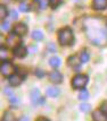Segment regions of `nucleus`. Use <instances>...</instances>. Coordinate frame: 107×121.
I'll list each match as a JSON object with an SVG mask.
<instances>
[{
  "label": "nucleus",
  "instance_id": "1",
  "mask_svg": "<svg viewBox=\"0 0 107 121\" xmlns=\"http://www.w3.org/2000/svg\"><path fill=\"white\" fill-rule=\"evenodd\" d=\"M84 33L96 45L107 43V21L100 17H87L83 21Z\"/></svg>",
  "mask_w": 107,
  "mask_h": 121
},
{
  "label": "nucleus",
  "instance_id": "2",
  "mask_svg": "<svg viewBox=\"0 0 107 121\" xmlns=\"http://www.w3.org/2000/svg\"><path fill=\"white\" fill-rule=\"evenodd\" d=\"M58 40L62 45H70L73 42V32L71 28H63L58 33Z\"/></svg>",
  "mask_w": 107,
  "mask_h": 121
},
{
  "label": "nucleus",
  "instance_id": "3",
  "mask_svg": "<svg viewBox=\"0 0 107 121\" xmlns=\"http://www.w3.org/2000/svg\"><path fill=\"white\" fill-rule=\"evenodd\" d=\"M88 84V77L84 75H78L72 80V86L74 88H83Z\"/></svg>",
  "mask_w": 107,
  "mask_h": 121
},
{
  "label": "nucleus",
  "instance_id": "4",
  "mask_svg": "<svg viewBox=\"0 0 107 121\" xmlns=\"http://www.w3.org/2000/svg\"><path fill=\"white\" fill-rule=\"evenodd\" d=\"M1 74L6 76V77H10L11 75L15 74V67H14V65L10 62H8V61H4L2 65H1Z\"/></svg>",
  "mask_w": 107,
  "mask_h": 121
},
{
  "label": "nucleus",
  "instance_id": "5",
  "mask_svg": "<svg viewBox=\"0 0 107 121\" xmlns=\"http://www.w3.org/2000/svg\"><path fill=\"white\" fill-rule=\"evenodd\" d=\"M21 35H18L16 33H14V34H9L8 37H7V40H6V42L8 44V47L10 48H16L19 45V42H21V39H19Z\"/></svg>",
  "mask_w": 107,
  "mask_h": 121
},
{
  "label": "nucleus",
  "instance_id": "6",
  "mask_svg": "<svg viewBox=\"0 0 107 121\" xmlns=\"http://www.w3.org/2000/svg\"><path fill=\"white\" fill-rule=\"evenodd\" d=\"M31 101H32L33 105H38V104H40V103L43 101L42 97H41V95H40L39 90L34 88V90L31 92Z\"/></svg>",
  "mask_w": 107,
  "mask_h": 121
},
{
  "label": "nucleus",
  "instance_id": "7",
  "mask_svg": "<svg viewBox=\"0 0 107 121\" xmlns=\"http://www.w3.org/2000/svg\"><path fill=\"white\" fill-rule=\"evenodd\" d=\"M49 79L55 84H59L63 80V76H62V74L59 71H51L50 75H49Z\"/></svg>",
  "mask_w": 107,
  "mask_h": 121
},
{
  "label": "nucleus",
  "instance_id": "8",
  "mask_svg": "<svg viewBox=\"0 0 107 121\" xmlns=\"http://www.w3.org/2000/svg\"><path fill=\"white\" fill-rule=\"evenodd\" d=\"M14 33H16L18 35H25L27 33V26L24 24V23H19V24H17L15 28H14Z\"/></svg>",
  "mask_w": 107,
  "mask_h": 121
},
{
  "label": "nucleus",
  "instance_id": "9",
  "mask_svg": "<svg viewBox=\"0 0 107 121\" xmlns=\"http://www.w3.org/2000/svg\"><path fill=\"white\" fill-rule=\"evenodd\" d=\"M26 53H27L26 48L23 47V45H18L14 50V54H15V57H17V58H24L26 56Z\"/></svg>",
  "mask_w": 107,
  "mask_h": 121
},
{
  "label": "nucleus",
  "instance_id": "10",
  "mask_svg": "<svg viewBox=\"0 0 107 121\" xmlns=\"http://www.w3.org/2000/svg\"><path fill=\"white\" fill-rule=\"evenodd\" d=\"M107 7V0H93V8L97 10H102Z\"/></svg>",
  "mask_w": 107,
  "mask_h": 121
},
{
  "label": "nucleus",
  "instance_id": "11",
  "mask_svg": "<svg viewBox=\"0 0 107 121\" xmlns=\"http://www.w3.org/2000/svg\"><path fill=\"white\" fill-rule=\"evenodd\" d=\"M92 118H93V120H96V121H105L107 119V116L102 110H98V111H95V112H93Z\"/></svg>",
  "mask_w": 107,
  "mask_h": 121
},
{
  "label": "nucleus",
  "instance_id": "12",
  "mask_svg": "<svg viewBox=\"0 0 107 121\" xmlns=\"http://www.w3.org/2000/svg\"><path fill=\"white\" fill-rule=\"evenodd\" d=\"M81 62H82V61H81V58L76 57V56H73V57H71V58L68 59V65H70L72 68H78V67L80 66Z\"/></svg>",
  "mask_w": 107,
  "mask_h": 121
},
{
  "label": "nucleus",
  "instance_id": "13",
  "mask_svg": "<svg viewBox=\"0 0 107 121\" xmlns=\"http://www.w3.org/2000/svg\"><path fill=\"white\" fill-rule=\"evenodd\" d=\"M22 83V77L18 75H11L9 77V84L11 86H18Z\"/></svg>",
  "mask_w": 107,
  "mask_h": 121
},
{
  "label": "nucleus",
  "instance_id": "14",
  "mask_svg": "<svg viewBox=\"0 0 107 121\" xmlns=\"http://www.w3.org/2000/svg\"><path fill=\"white\" fill-rule=\"evenodd\" d=\"M60 63H62V60L59 57H51V58L49 59V65L53 67V68H58L59 66H60Z\"/></svg>",
  "mask_w": 107,
  "mask_h": 121
},
{
  "label": "nucleus",
  "instance_id": "15",
  "mask_svg": "<svg viewBox=\"0 0 107 121\" xmlns=\"http://www.w3.org/2000/svg\"><path fill=\"white\" fill-rule=\"evenodd\" d=\"M46 94L47 96H51V97H56L59 95V90L56 87H48L46 90Z\"/></svg>",
  "mask_w": 107,
  "mask_h": 121
},
{
  "label": "nucleus",
  "instance_id": "16",
  "mask_svg": "<svg viewBox=\"0 0 107 121\" xmlns=\"http://www.w3.org/2000/svg\"><path fill=\"white\" fill-rule=\"evenodd\" d=\"M9 51L6 49V48H1V50H0V58L2 61H7L8 58H9Z\"/></svg>",
  "mask_w": 107,
  "mask_h": 121
},
{
  "label": "nucleus",
  "instance_id": "17",
  "mask_svg": "<svg viewBox=\"0 0 107 121\" xmlns=\"http://www.w3.org/2000/svg\"><path fill=\"white\" fill-rule=\"evenodd\" d=\"M31 36H32L33 40H35V41H41L43 39V34L41 31H38V30H35V31L32 32V34H31Z\"/></svg>",
  "mask_w": 107,
  "mask_h": 121
},
{
  "label": "nucleus",
  "instance_id": "18",
  "mask_svg": "<svg viewBox=\"0 0 107 121\" xmlns=\"http://www.w3.org/2000/svg\"><path fill=\"white\" fill-rule=\"evenodd\" d=\"M80 110L83 112V113H88V112H90L91 110V105L89 103H82L80 105Z\"/></svg>",
  "mask_w": 107,
  "mask_h": 121
},
{
  "label": "nucleus",
  "instance_id": "19",
  "mask_svg": "<svg viewBox=\"0 0 107 121\" xmlns=\"http://www.w3.org/2000/svg\"><path fill=\"white\" fill-rule=\"evenodd\" d=\"M88 97H89V93H88V91L87 90L81 91L80 94H79V100L86 101V100H88Z\"/></svg>",
  "mask_w": 107,
  "mask_h": 121
},
{
  "label": "nucleus",
  "instance_id": "20",
  "mask_svg": "<svg viewBox=\"0 0 107 121\" xmlns=\"http://www.w3.org/2000/svg\"><path fill=\"white\" fill-rule=\"evenodd\" d=\"M80 58H81V61H82L83 63L88 62V60H89V53L87 52V51H83V52L81 53Z\"/></svg>",
  "mask_w": 107,
  "mask_h": 121
},
{
  "label": "nucleus",
  "instance_id": "21",
  "mask_svg": "<svg viewBox=\"0 0 107 121\" xmlns=\"http://www.w3.org/2000/svg\"><path fill=\"white\" fill-rule=\"evenodd\" d=\"M7 14H8V11H7L5 6H0V17L4 19L7 17Z\"/></svg>",
  "mask_w": 107,
  "mask_h": 121
},
{
  "label": "nucleus",
  "instance_id": "22",
  "mask_svg": "<svg viewBox=\"0 0 107 121\" xmlns=\"http://www.w3.org/2000/svg\"><path fill=\"white\" fill-rule=\"evenodd\" d=\"M2 120L4 121H14L15 120V118H14V116L11 114V113H9V112H6L5 116H4V118H2Z\"/></svg>",
  "mask_w": 107,
  "mask_h": 121
},
{
  "label": "nucleus",
  "instance_id": "23",
  "mask_svg": "<svg viewBox=\"0 0 107 121\" xmlns=\"http://www.w3.org/2000/svg\"><path fill=\"white\" fill-rule=\"evenodd\" d=\"M62 1H63V0H49V4H50V6H51L53 8H56V7H58V6L62 4Z\"/></svg>",
  "mask_w": 107,
  "mask_h": 121
},
{
  "label": "nucleus",
  "instance_id": "24",
  "mask_svg": "<svg viewBox=\"0 0 107 121\" xmlns=\"http://www.w3.org/2000/svg\"><path fill=\"white\" fill-rule=\"evenodd\" d=\"M9 25H10V23L9 22H4L2 24H1V28H2V31H8L9 30Z\"/></svg>",
  "mask_w": 107,
  "mask_h": 121
},
{
  "label": "nucleus",
  "instance_id": "25",
  "mask_svg": "<svg viewBox=\"0 0 107 121\" xmlns=\"http://www.w3.org/2000/svg\"><path fill=\"white\" fill-rule=\"evenodd\" d=\"M9 14H10L11 19H14V21H15V19H17V18H18V14H17L16 10H10V13H9Z\"/></svg>",
  "mask_w": 107,
  "mask_h": 121
},
{
  "label": "nucleus",
  "instance_id": "26",
  "mask_svg": "<svg viewBox=\"0 0 107 121\" xmlns=\"http://www.w3.org/2000/svg\"><path fill=\"white\" fill-rule=\"evenodd\" d=\"M19 10L23 11V13L27 11V5L25 4V2H22L21 5H19Z\"/></svg>",
  "mask_w": 107,
  "mask_h": 121
},
{
  "label": "nucleus",
  "instance_id": "27",
  "mask_svg": "<svg viewBox=\"0 0 107 121\" xmlns=\"http://www.w3.org/2000/svg\"><path fill=\"white\" fill-rule=\"evenodd\" d=\"M100 110H102V112H104V113H105V114L107 116V101H105V102H104V103L102 104V108H100Z\"/></svg>",
  "mask_w": 107,
  "mask_h": 121
},
{
  "label": "nucleus",
  "instance_id": "28",
  "mask_svg": "<svg viewBox=\"0 0 107 121\" xmlns=\"http://www.w3.org/2000/svg\"><path fill=\"white\" fill-rule=\"evenodd\" d=\"M47 4H48L47 0H41V6H40V8H41V9H44V8L47 7Z\"/></svg>",
  "mask_w": 107,
  "mask_h": 121
},
{
  "label": "nucleus",
  "instance_id": "29",
  "mask_svg": "<svg viewBox=\"0 0 107 121\" xmlns=\"http://www.w3.org/2000/svg\"><path fill=\"white\" fill-rule=\"evenodd\" d=\"M9 101H10V103H18V102H19V100H18L17 97H15V96L10 97V99H9Z\"/></svg>",
  "mask_w": 107,
  "mask_h": 121
},
{
  "label": "nucleus",
  "instance_id": "30",
  "mask_svg": "<svg viewBox=\"0 0 107 121\" xmlns=\"http://www.w3.org/2000/svg\"><path fill=\"white\" fill-rule=\"evenodd\" d=\"M48 50L49 51H51V52H56V48L54 47V44H49Z\"/></svg>",
  "mask_w": 107,
  "mask_h": 121
},
{
  "label": "nucleus",
  "instance_id": "31",
  "mask_svg": "<svg viewBox=\"0 0 107 121\" xmlns=\"http://www.w3.org/2000/svg\"><path fill=\"white\" fill-rule=\"evenodd\" d=\"M35 74H37V76H39V77H42L43 76V73L41 71V70H37V73H35Z\"/></svg>",
  "mask_w": 107,
  "mask_h": 121
},
{
  "label": "nucleus",
  "instance_id": "32",
  "mask_svg": "<svg viewBox=\"0 0 107 121\" xmlns=\"http://www.w3.org/2000/svg\"><path fill=\"white\" fill-rule=\"evenodd\" d=\"M5 93H6V94H8V95L11 94V90L9 91V88H7V87H6V88H5Z\"/></svg>",
  "mask_w": 107,
  "mask_h": 121
},
{
  "label": "nucleus",
  "instance_id": "33",
  "mask_svg": "<svg viewBox=\"0 0 107 121\" xmlns=\"http://www.w3.org/2000/svg\"><path fill=\"white\" fill-rule=\"evenodd\" d=\"M21 120H29V118L27 117H23V118H21Z\"/></svg>",
  "mask_w": 107,
  "mask_h": 121
}]
</instances>
